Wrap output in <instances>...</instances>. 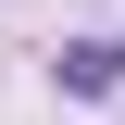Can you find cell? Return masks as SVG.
<instances>
[{
    "label": "cell",
    "instance_id": "1",
    "mask_svg": "<svg viewBox=\"0 0 125 125\" xmlns=\"http://www.w3.org/2000/svg\"><path fill=\"white\" fill-rule=\"evenodd\" d=\"M50 75L75 88V100H113V88H125V50H113V38H62V62H50Z\"/></svg>",
    "mask_w": 125,
    "mask_h": 125
}]
</instances>
